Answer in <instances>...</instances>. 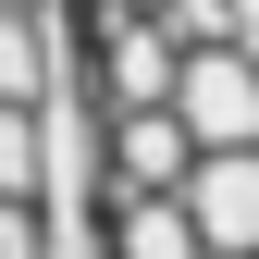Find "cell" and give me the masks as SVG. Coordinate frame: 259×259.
<instances>
[{"instance_id":"cell-1","label":"cell","mask_w":259,"mask_h":259,"mask_svg":"<svg viewBox=\"0 0 259 259\" xmlns=\"http://www.w3.org/2000/svg\"><path fill=\"white\" fill-rule=\"evenodd\" d=\"M62 99H74V0H0V210H50Z\"/></svg>"}]
</instances>
